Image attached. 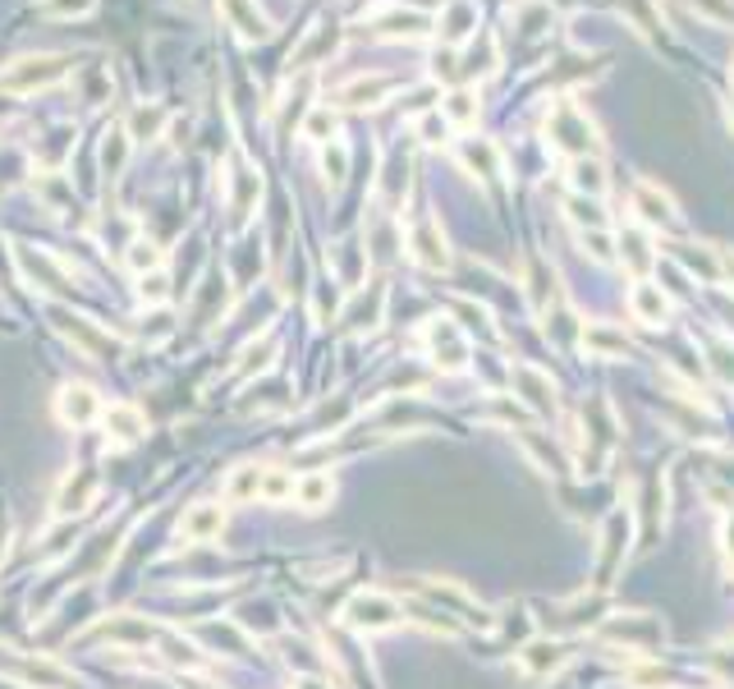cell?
Here are the masks:
<instances>
[{
	"mask_svg": "<svg viewBox=\"0 0 734 689\" xmlns=\"http://www.w3.org/2000/svg\"><path fill=\"white\" fill-rule=\"evenodd\" d=\"M423 341H427V354L436 359L441 373H464L468 368V336H464V326L455 318H432L427 331H423Z\"/></svg>",
	"mask_w": 734,
	"mask_h": 689,
	"instance_id": "6",
	"label": "cell"
},
{
	"mask_svg": "<svg viewBox=\"0 0 734 689\" xmlns=\"http://www.w3.org/2000/svg\"><path fill=\"white\" fill-rule=\"evenodd\" d=\"M257 497H262V501H285V497H294V478L285 474V469H262Z\"/></svg>",
	"mask_w": 734,
	"mask_h": 689,
	"instance_id": "37",
	"label": "cell"
},
{
	"mask_svg": "<svg viewBox=\"0 0 734 689\" xmlns=\"http://www.w3.org/2000/svg\"><path fill=\"white\" fill-rule=\"evenodd\" d=\"M179 689H216V685H207V680H198V676H184Z\"/></svg>",
	"mask_w": 734,
	"mask_h": 689,
	"instance_id": "51",
	"label": "cell"
},
{
	"mask_svg": "<svg viewBox=\"0 0 734 689\" xmlns=\"http://www.w3.org/2000/svg\"><path fill=\"white\" fill-rule=\"evenodd\" d=\"M629 313H634V322H643V326H666L670 299H666L661 286H652V280H638V286L629 290Z\"/></svg>",
	"mask_w": 734,
	"mask_h": 689,
	"instance_id": "17",
	"label": "cell"
},
{
	"mask_svg": "<svg viewBox=\"0 0 734 689\" xmlns=\"http://www.w3.org/2000/svg\"><path fill=\"white\" fill-rule=\"evenodd\" d=\"M225 533V510L212 505V501H198L184 510V520H179V538L184 543H212Z\"/></svg>",
	"mask_w": 734,
	"mask_h": 689,
	"instance_id": "14",
	"label": "cell"
},
{
	"mask_svg": "<svg viewBox=\"0 0 734 689\" xmlns=\"http://www.w3.org/2000/svg\"><path fill=\"white\" fill-rule=\"evenodd\" d=\"M546 134H550V147L565 152V157H597L601 152V134L597 124L583 107H574V101H556L546 115Z\"/></svg>",
	"mask_w": 734,
	"mask_h": 689,
	"instance_id": "1",
	"label": "cell"
},
{
	"mask_svg": "<svg viewBox=\"0 0 734 689\" xmlns=\"http://www.w3.org/2000/svg\"><path fill=\"white\" fill-rule=\"evenodd\" d=\"M33 189L42 193V202H46L51 212H60V208H69V202H74V189H69L65 175H37Z\"/></svg>",
	"mask_w": 734,
	"mask_h": 689,
	"instance_id": "33",
	"label": "cell"
},
{
	"mask_svg": "<svg viewBox=\"0 0 734 689\" xmlns=\"http://www.w3.org/2000/svg\"><path fill=\"white\" fill-rule=\"evenodd\" d=\"M331 497H335V478L331 474H303V478H294V501L303 510H326Z\"/></svg>",
	"mask_w": 734,
	"mask_h": 689,
	"instance_id": "24",
	"label": "cell"
},
{
	"mask_svg": "<svg viewBox=\"0 0 734 689\" xmlns=\"http://www.w3.org/2000/svg\"><path fill=\"white\" fill-rule=\"evenodd\" d=\"M519 446L537 459V469H542V474H565V459L556 455V446H550V442H542L537 432H519Z\"/></svg>",
	"mask_w": 734,
	"mask_h": 689,
	"instance_id": "32",
	"label": "cell"
},
{
	"mask_svg": "<svg viewBox=\"0 0 734 689\" xmlns=\"http://www.w3.org/2000/svg\"><path fill=\"white\" fill-rule=\"evenodd\" d=\"M335 46V37H331V29H322V33H312V42L299 51V56H294V65L303 69V65H312V60H318L322 56V51H331Z\"/></svg>",
	"mask_w": 734,
	"mask_h": 689,
	"instance_id": "47",
	"label": "cell"
},
{
	"mask_svg": "<svg viewBox=\"0 0 734 689\" xmlns=\"http://www.w3.org/2000/svg\"><path fill=\"white\" fill-rule=\"evenodd\" d=\"M579 244H583V253H592L597 263H611V258H615L607 230H579Z\"/></svg>",
	"mask_w": 734,
	"mask_h": 689,
	"instance_id": "44",
	"label": "cell"
},
{
	"mask_svg": "<svg viewBox=\"0 0 734 689\" xmlns=\"http://www.w3.org/2000/svg\"><path fill=\"white\" fill-rule=\"evenodd\" d=\"M60 331L65 336L88 354V359H107V354H115V341L107 336L101 326H92V322H84V318H60Z\"/></svg>",
	"mask_w": 734,
	"mask_h": 689,
	"instance_id": "20",
	"label": "cell"
},
{
	"mask_svg": "<svg viewBox=\"0 0 734 689\" xmlns=\"http://www.w3.org/2000/svg\"><path fill=\"white\" fill-rule=\"evenodd\" d=\"M101 488V478L92 469H74L65 482H60V492H56V515H78V510H88L92 497Z\"/></svg>",
	"mask_w": 734,
	"mask_h": 689,
	"instance_id": "18",
	"label": "cell"
},
{
	"mask_svg": "<svg viewBox=\"0 0 734 689\" xmlns=\"http://www.w3.org/2000/svg\"><path fill=\"white\" fill-rule=\"evenodd\" d=\"M707 368H712L725 387H734V341H712V345H707Z\"/></svg>",
	"mask_w": 734,
	"mask_h": 689,
	"instance_id": "36",
	"label": "cell"
},
{
	"mask_svg": "<svg viewBox=\"0 0 734 689\" xmlns=\"http://www.w3.org/2000/svg\"><path fill=\"white\" fill-rule=\"evenodd\" d=\"M345 170H349V147L345 143H326L322 147V175L331 185H340V180H345Z\"/></svg>",
	"mask_w": 734,
	"mask_h": 689,
	"instance_id": "40",
	"label": "cell"
},
{
	"mask_svg": "<svg viewBox=\"0 0 734 689\" xmlns=\"http://www.w3.org/2000/svg\"><path fill=\"white\" fill-rule=\"evenodd\" d=\"M19 263H23V271H29L42 290H65V286H69L65 267H60L56 258H46V253H33L29 244H19Z\"/></svg>",
	"mask_w": 734,
	"mask_h": 689,
	"instance_id": "22",
	"label": "cell"
},
{
	"mask_svg": "<svg viewBox=\"0 0 734 689\" xmlns=\"http://www.w3.org/2000/svg\"><path fill=\"white\" fill-rule=\"evenodd\" d=\"M225 185H230V212L234 216H248L257 208V198H262V175L253 166H234L225 175Z\"/></svg>",
	"mask_w": 734,
	"mask_h": 689,
	"instance_id": "21",
	"label": "cell"
},
{
	"mask_svg": "<svg viewBox=\"0 0 734 689\" xmlns=\"http://www.w3.org/2000/svg\"><path fill=\"white\" fill-rule=\"evenodd\" d=\"M381 309H386V286H372V295H354V303L345 309V326L354 331H367V326H377L381 322Z\"/></svg>",
	"mask_w": 734,
	"mask_h": 689,
	"instance_id": "23",
	"label": "cell"
},
{
	"mask_svg": "<svg viewBox=\"0 0 734 689\" xmlns=\"http://www.w3.org/2000/svg\"><path fill=\"white\" fill-rule=\"evenodd\" d=\"M166 286H170V276H166L162 267H156V271H147V276H138V295H143L147 303H162V299L170 295Z\"/></svg>",
	"mask_w": 734,
	"mask_h": 689,
	"instance_id": "43",
	"label": "cell"
},
{
	"mask_svg": "<svg viewBox=\"0 0 734 689\" xmlns=\"http://www.w3.org/2000/svg\"><path fill=\"white\" fill-rule=\"evenodd\" d=\"M166 107H138L134 115H129V138H138V143H147V138H156V134H162L166 130Z\"/></svg>",
	"mask_w": 734,
	"mask_h": 689,
	"instance_id": "29",
	"label": "cell"
},
{
	"mask_svg": "<svg viewBox=\"0 0 734 689\" xmlns=\"http://www.w3.org/2000/svg\"><path fill=\"white\" fill-rule=\"evenodd\" d=\"M124 263L134 267L138 276H147V271L162 267V248H156L152 240H134V244H129V253H124Z\"/></svg>",
	"mask_w": 734,
	"mask_h": 689,
	"instance_id": "38",
	"label": "cell"
},
{
	"mask_svg": "<svg viewBox=\"0 0 734 689\" xmlns=\"http://www.w3.org/2000/svg\"><path fill=\"white\" fill-rule=\"evenodd\" d=\"M372 29H381L386 37H409V42H418V37H427L432 19L418 14V10H404V5H381V10H372Z\"/></svg>",
	"mask_w": 734,
	"mask_h": 689,
	"instance_id": "16",
	"label": "cell"
},
{
	"mask_svg": "<svg viewBox=\"0 0 734 689\" xmlns=\"http://www.w3.org/2000/svg\"><path fill=\"white\" fill-rule=\"evenodd\" d=\"M294 689H331V680H322V676H303V680H294Z\"/></svg>",
	"mask_w": 734,
	"mask_h": 689,
	"instance_id": "50",
	"label": "cell"
},
{
	"mask_svg": "<svg viewBox=\"0 0 734 689\" xmlns=\"http://www.w3.org/2000/svg\"><path fill=\"white\" fill-rule=\"evenodd\" d=\"M730 648H734V640H730Z\"/></svg>",
	"mask_w": 734,
	"mask_h": 689,
	"instance_id": "53",
	"label": "cell"
},
{
	"mask_svg": "<svg viewBox=\"0 0 734 689\" xmlns=\"http://www.w3.org/2000/svg\"><path fill=\"white\" fill-rule=\"evenodd\" d=\"M510 387L533 414H556V387H550V377L537 364H514L510 368Z\"/></svg>",
	"mask_w": 734,
	"mask_h": 689,
	"instance_id": "10",
	"label": "cell"
},
{
	"mask_svg": "<svg viewBox=\"0 0 734 689\" xmlns=\"http://www.w3.org/2000/svg\"><path fill=\"white\" fill-rule=\"evenodd\" d=\"M725 120H730V130H734V97L725 101Z\"/></svg>",
	"mask_w": 734,
	"mask_h": 689,
	"instance_id": "52",
	"label": "cell"
},
{
	"mask_svg": "<svg viewBox=\"0 0 734 689\" xmlns=\"http://www.w3.org/2000/svg\"><path fill=\"white\" fill-rule=\"evenodd\" d=\"M14 671L29 685H42V689H65L69 685V671H60L56 662H14Z\"/></svg>",
	"mask_w": 734,
	"mask_h": 689,
	"instance_id": "30",
	"label": "cell"
},
{
	"mask_svg": "<svg viewBox=\"0 0 734 689\" xmlns=\"http://www.w3.org/2000/svg\"><path fill=\"white\" fill-rule=\"evenodd\" d=\"M689 10L702 14V19H712V23H734V5H730V0H689Z\"/></svg>",
	"mask_w": 734,
	"mask_h": 689,
	"instance_id": "45",
	"label": "cell"
},
{
	"mask_svg": "<svg viewBox=\"0 0 734 689\" xmlns=\"http://www.w3.org/2000/svg\"><path fill=\"white\" fill-rule=\"evenodd\" d=\"M404 248H409V258L423 267V271H445V267H451V244H445L441 225L432 216H418L404 230Z\"/></svg>",
	"mask_w": 734,
	"mask_h": 689,
	"instance_id": "7",
	"label": "cell"
},
{
	"mask_svg": "<svg viewBox=\"0 0 734 689\" xmlns=\"http://www.w3.org/2000/svg\"><path fill=\"white\" fill-rule=\"evenodd\" d=\"M597 630H601V640H607V644H624V653H634V657H643L647 648H657V644L666 640V625H661L657 616H647V611L607 616Z\"/></svg>",
	"mask_w": 734,
	"mask_h": 689,
	"instance_id": "4",
	"label": "cell"
},
{
	"mask_svg": "<svg viewBox=\"0 0 734 689\" xmlns=\"http://www.w3.org/2000/svg\"><path fill=\"white\" fill-rule=\"evenodd\" d=\"M101 427H107V437L115 446H129V442H138L147 432V414L138 410V404H111V410L101 414Z\"/></svg>",
	"mask_w": 734,
	"mask_h": 689,
	"instance_id": "19",
	"label": "cell"
},
{
	"mask_svg": "<svg viewBox=\"0 0 734 689\" xmlns=\"http://www.w3.org/2000/svg\"><path fill=\"white\" fill-rule=\"evenodd\" d=\"M716 258H721V276L734 280V248H716Z\"/></svg>",
	"mask_w": 734,
	"mask_h": 689,
	"instance_id": "49",
	"label": "cell"
},
{
	"mask_svg": "<svg viewBox=\"0 0 734 689\" xmlns=\"http://www.w3.org/2000/svg\"><path fill=\"white\" fill-rule=\"evenodd\" d=\"M629 538H634V505H620L607 515V524H601V547H597V570H592V589L607 593L615 575L624 570V556H629Z\"/></svg>",
	"mask_w": 734,
	"mask_h": 689,
	"instance_id": "2",
	"label": "cell"
},
{
	"mask_svg": "<svg viewBox=\"0 0 734 689\" xmlns=\"http://www.w3.org/2000/svg\"><path fill=\"white\" fill-rule=\"evenodd\" d=\"M569 667V644L565 640H529L519 648V671L529 680H550Z\"/></svg>",
	"mask_w": 734,
	"mask_h": 689,
	"instance_id": "8",
	"label": "cell"
},
{
	"mask_svg": "<svg viewBox=\"0 0 734 689\" xmlns=\"http://www.w3.org/2000/svg\"><path fill=\"white\" fill-rule=\"evenodd\" d=\"M620 258H624L629 267H634L638 276H647L652 263H657V258H652V244H647L643 230H624V235H620Z\"/></svg>",
	"mask_w": 734,
	"mask_h": 689,
	"instance_id": "28",
	"label": "cell"
},
{
	"mask_svg": "<svg viewBox=\"0 0 734 689\" xmlns=\"http://www.w3.org/2000/svg\"><path fill=\"white\" fill-rule=\"evenodd\" d=\"M721 547L734 560V510H725V520H721Z\"/></svg>",
	"mask_w": 734,
	"mask_h": 689,
	"instance_id": "48",
	"label": "cell"
},
{
	"mask_svg": "<svg viewBox=\"0 0 734 689\" xmlns=\"http://www.w3.org/2000/svg\"><path fill=\"white\" fill-rule=\"evenodd\" d=\"M335 130H340V115H335V107H312L308 111V120H303V138H312V143H335Z\"/></svg>",
	"mask_w": 734,
	"mask_h": 689,
	"instance_id": "31",
	"label": "cell"
},
{
	"mask_svg": "<svg viewBox=\"0 0 734 689\" xmlns=\"http://www.w3.org/2000/svg\"><path fill=\"white\" fill-rule=\"evenodd\" d=\"M74 65L65 56H23V60H10L0 69V92H14V97H29V92H42V88H56Z\"/></svg>",
	"mask_w": 734,
	"mask_h": 689,
	"instance_id": "3",
	"label": "cell"
},
{
	"mask_svg": "<svg viewBox=\"0 0 734 689\" xmlns=\"http://www.w3.org/2000/svg\"><path fill=\"white\" fill-rule=\"evenodd\" d=\"M441 115H445V124H455V130H474L478 124V97L468 88H455L441 101Z\"/></svg>",
	"mask_w": 734,
	"mask_h": 689,
	"instance_id": "26",
	"label": "cell"
},
{
	"mask_svg": "<svg viewBox=\"0 0 734 689\" xmlns=\"http://www.w3.org/2000/svg\"><path fill=\"white\" fill-rule=\"evenodd\" d=\"M396 88V79L390 74H358V79H349L345 88L335 92V107L345 111H363V107H381V97Z\"/></svg>",
	"mask_w": 734,
	"mask_h": 689,
	"instance_id": "15",
	"label": "cell"
},
{
	"mask_svg": "<svg viewBox=\"0 0 734 689\" xmlns=\"http://www.w3.org/2000/svg\"><path fill=\"white\" fill-rule=\"evenodd\" d=\"M37 10L46 19H84L97 10V0H37Z\"/></svg>",
	"mask_w": 734,
	"mask_h": 689,
	"instance_id": "39",
	"label": "cell"
},
{
	"mask_svg": "<svg viewBox=\"0 0 734 689\" xmlns=\"http://www.w3.org/2000/svg\"><path fill=\"white\" fill-rule=\"evenodd\" d=\"M88 640H111V644H124V648H138V644L162 640V630L138 621V616H111V621H97L88 630Z\"/></svg>",
	"mask_w": 734,
	"mask_h": 689,
	"instance_id": "13",
	"label": "cell"
},
{
	"mask_svg": "<svg viewBox=\"0 0 734 689\" xmlns=\"http://www.w3.org/2000/svg\"><path fill=\"white\" fill-rule=\"evenodd\" d=\"M162 653H166L170 667H193L198 662V648L189 640H179V634H162Z\"/></svg>",
	"mask_w": 734,
	"mask_h": 689,
	"instance_id": "41",
	"label": "cell"
},
{
	"mask_svg": "<svg viewBox=\"0 0 734 689\" xmlns=\"http://www.w3.org/2000/svg\"><path fill=\"white\" fill-rule=\"evenodd\" d=\"M523 280H529V299H533V309L546 313V299H550V276L542 267V258H523Z\"/></svg>",
	"mask_w": 734,
	"mask_h": 689,
	"instance_id": "34",
	"label": "cell"
},
{
	"mask_svg": "<svg viewBox=\"0 0 734 689\" xmlns=\"http://www.w3.org/2000/svg\"><path fill=\"white\" fill-rule=\"evenodd\" d=\"M56 414H60V423H69V427H88V423H97L101 414H107V404H101V396L92 391V387H65L60 396H56Z\"/></svg>",
	"mask_w": 734,
	"mask_h": 689,
	"instance_id": "12",
	"label": "cell"
},
{
	"mask_svg": "<svg viewBox=\"0 0 734 689\" xmlns=\"http://www.w3.org/2000/svg\"><path fill=\"white\" fill-rule=\"evenodd\" d=\"M257 482H262V469L257 465H240L230 474V482H225V501H253Z\"/></svg>",
	"mask_w": 734,
	"mask_h": 689,
	"instance_id": "35",
	"label": "cell"
},
{
	"mask_svg": "<svg viewBox=\"0 0 734 689\" xmlns=\"http://www.w3.org/2000/svg\"><path fill=\"white\" fill-rule=\"evenodd\" d=\"M569 185L579 189L583 198H601V193H607V170H601L597 157H574L569 162Z\"/></svg>",
	"mask_w": 734,
	"mask_h": 689,
	"instance_id": "25",
	"label": "cell"
},
{
	"mask_svg": "<svg viewBox=\"0 0 734 689\" xmlns=\"http://www.w3.org/2000/svg\"><path fill=\"white\" fill-rule=\"evenodd\" d=\"M445 134H451V124H445L441 111H432V115L418 120V138H423V143H445Z\"/></svg>",
	"mask_w": 734,
	"mask_h": 689,
	"instance_id": "46",
	"label": "cell"
},
{
	"mask_svg": "<svg viewBox=\"0 0 734 689\" xmlns=\"http://www.w3.org/2000/svg\"><path fill=\"white\" fill-rule=\"evenodd\" d=\"M579 349L583 354H592V359H634V341L624 336L620 326H611V322H588L583 331H579Z\"/></svg>",
	"mask_w": 734,
	"mask_h": 689,
	"instance_id": "11",
	"label": "cell"
},
{
	"mask_svg": "<svg viewBox=\"0 0 734 689\" xmlns=\"http://www.w3.org/2000/svg\"><path fill=\"white\" fill-rule=\"evenodd\" d=\"M634 216L647 225V230H679V212H675V198L666 189H657L652 180H638L634 185V198H629Z\"/></svg>",
	"mask_w": 734,
	"mask_h": 689,
	"instance_id": "9",
	"label": "cell"
},
{
	"mask_svg": "<svg viewBox=\"0 0 734 689\" xmlns=\"http://www.w3.org/2000/svg\"><path fill=\"white\" fill-rule=\"evenodd\" d=\"M225 14H230V23H234V29H240L248 42H253V37H267V33H271V23L257 14V5H253V0H225Z\"/></svg>",
	"mask_w": 734,
	"mask_h": 689,
	"instance_id": "27",
	"label": "cell"
},
{
	"mask_svg": "<svg viewBox=\"0 0 734 689\" xmlns=\"http://www.w3.org/2000/svg\"><path fill=\"white\" fill-rule=\"evenodd\" d=\"M404 189H409V157H396V162H390V170H386V198L400 202Z\"/></svg>",
	"mask_w": 734,
	"mask_h": 689,
	"instance_id": "42",
	"label": "cell"
},
{
	"mask_svg": "<svg viewBox=\"0 0 734 689\" xmlns=\"http://www.w3.org/2000/svg\"><path fill=\"white\" fill-rule=\"evenodd\" d=\"M404 616V607L390 598V593H377V589H363L345 602V625L358 630V634H386L396 630Z\"/></svg>",
	"mask_w": 734,
	"mask_h": 689,
	"instance_id": "5",
	"label": "cell"
}]
</instances>
